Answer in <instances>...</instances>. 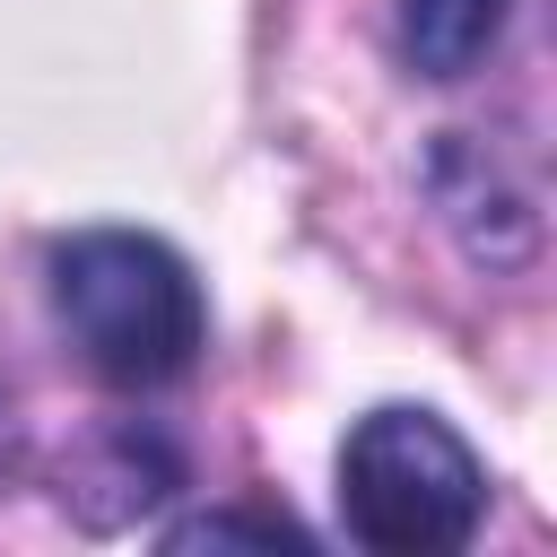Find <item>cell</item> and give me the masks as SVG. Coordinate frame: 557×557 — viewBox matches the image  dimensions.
<instances>
[{
	"mask_svg": "<svg viewBox=\"0 0 557 557\" xmlns=\"http://www.w3.org/2000/svg\"><path fill=\"white\" fill-rule=\"evenodd\" d=\"M44 296H52L61 339L78 348V366L122 400L174 392L209 348L200 270L148 226H70V235H52Z\"/></svg>",
	"mask_w": 557,
	"mask_h": 557,
	"instance_id": "cell-1",
	"label": "cell"
},
{
	"mask_svg": "<svg viewBox=\"0 0 557 557\" xmlns=\"http://www.w3.org/2000/svg\"><path fill=\"white\" fill-rule=\"evenodd\" d=\"M331 505L366 557H461L487 522V461L426 400H383L348 418Z\"/></svg>",
	"mask_w": 557,
	"mask_h": 557,
	"instance_id": "cell-2",
	"label": "cell"
},
{
	"mask_svg": "<svg viewBox=\"0 0 557 557\" xmlns=\"http://www.w3.org/2000/svg\"><path fill=\"white\" fill-rule=\"evenodd\" d=\"M505 26H513V0H400L392 35H400V61L418 78L453 87V78H470L505 44Z\"/></svg>",
	"mask_w": 557,
	"mask_h": 557,
	"instance_id": "cell-3",
	"label": "cell"
},
{
	"mask_svg": "<svg viewBox=\"0 0 557 557\" xmlns=\"http://www.w3.org/2000/svg\"><path fill=\"white\" fill-rule=\"evenodd\" d=\"M157 540L165 548H313V531L287 522V513H270V505H209L191 522H165Z\"/></svg>",
	"mask_w": 557,
	"mask_h": 557,
	"instance_id": "cell-4",
	"label": "cell"
}]
</instances>
